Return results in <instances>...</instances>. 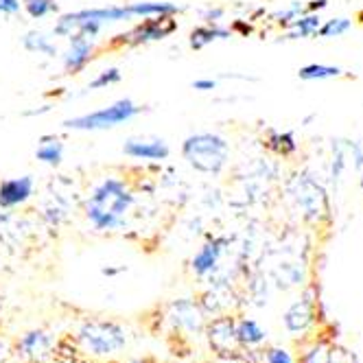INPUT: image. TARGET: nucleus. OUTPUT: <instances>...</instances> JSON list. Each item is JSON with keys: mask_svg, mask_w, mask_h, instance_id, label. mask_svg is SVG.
I'll use <instances>...</instances> for the list:
<instances>
[{"mask_svg": "<svg viewBox=\"0 0 363 363\" xmlns=\"http://www.w3.org/2000/svg\"><path fill=\"white\" fill-rule=\"evenodd\" d=\"M326 7H328V0H311L306 5V13H320Z\"/></svg>", "mask_w": 363, "mask_h": 363, "instance_id": "32", "label": "nucleus"}, {"mask_svg": "<svg viewBox=\"0 0 363 363\" xmlns=\"http://www.w3.org/2000/svg\"><path fill=\"white\" fill-rule=\"evenodd\" d=\"M191 86H193V90L208 92V90H215V88H217V82H215V79H195Z\"/></svg>", "mask_w": 363, "mask_h": 363, "instance_id": "31", "label": "nucleus"}, {"mask_svg": "<svg viewBox=\"0 0 363 363\" xmlns=\"http://www.w3.org/2000/svg\"><path fill=\"white\" fill-rule=\"evenodd\" d=\"M330 344L326 342H315L313 346H308L302 357H300V363H328L330 359Z\"/></svg>", "mask_w": 363, "mask_h": 363, "instance_id": "23", "label": "nucleus"}, {"mask_svg": "<svg viewBox=\"0 0 363 363\" xmlns=\"http://www.w3.org/2000/svg\"><path fill=\"white\" fill-rule=\"evenodd\" d=\"M315 320V302L311 298V291H306L300 300H296L287 313H284V328L289 333H304Z\"/></svg>", "mask_w": 363, "mask_h": 363, "instance_id": "9", "label": "nucleus"}, {"mask_svg": "<svg viewBox=\"0 0 363 363\" xmlns=\"http://www.w3.org/2000/svg\"><path fill=\"white\" fill-rule=\"evenodd\" d=\"M16 352L22 359L42 361L50 357V352H55V340H53V335H48L46 330H29L18 340Z\"/></svg>", "mask_w": 363, "mask_h": 363, "instance_id": "8", "label": "nucleus"}, {"mask_svg": "<svg viewBox=\"0 0 363 363\" xmlns=\"http://www.w3.org/2000/svg\"><path fill=\"white\" fill-rule=\"evenodd\" d=\"M175 29H177V22L173 20V16H151V18H145L138 27H134L129 33H123L118 38L129 46H140L147 42L164 40Z\"/></svg>", "mask_w": 363, "mask_h": 363, "instance_id": "5", "label": "nucleus"}, {"mask_svg": "<svg viewBox=\"0 0 363 363\" xmlns=\"http://www.w3.org/2000/svg\"><path fill=\"white\" fill-rule=\"evenodd\" d=\"M352 27V20L348 18H333V20H326L324 24H320L318 29V35L320 38H342L350 31Z\"/></svg>", "mask_w": 363, "mask_h": 363, "instance_id": "21", "label": "nucleus"}, {"mask_svg": "<svg viewBox=\"0 0 363 363\" xmlns=\"http://www.w3.org/2000/svg\"><path fill=\"white\" fill-rule=\"evenodd\" d=\"M182 155H184V160L195 171L206 173V175H219L223 167L228 164L230 145L225 138L217 134L201 132L184 140V145H182Z\"/></svg>", "mask_w": 363, "mask_h": 363, "instance_id": "2", "label": "nucleus"}, {"mask_svg": "<svg viewBox=\"0 0 363 363\" xmlns=\"http://www.w3.org/2000/svg\"><path fill=\"white\" fill-rule=\"evenodd\" d=\"M203 335H206L208 346L215 354L241 348L239 340H237V320L232 315H225V313L215 315L208 324L203 326Z\"/></svg>", "mask_w": 363, "mask_h": 363, "instance_id": "6", "label": "nucleus"}, {"mask_svg": "<svg viewBox=\"0 0 363 363\" xmlns=\"http://www.w3.org/2000/svg\"><path fill=\"white\" fill-rule=\"evenodd\" d=\"M22 7L33 20H42V18L57 11L55 0H22Z\"/></svg>", "mask_w": 363, "mask_h": 363, "instance_id": "22", "label": "nucleus"}, {"mask_svg": "<svg viewBox=\"0 0 363 363\" xmlns=\"http://www.w3.org/2000/svg\"><path fill=\"white\" fill-rule=\"evenodd\" d=\"M237 340L241 348H254V346H261L267 340V330L261 328L256 320L250 318H241L237 320Z\"/></svg>", "mask_w": 363, "mask_h": 363, "instance_id": "14", "label": "nucleus"}, {"mask_svg": "<svg viewBox=\"0 0 363 363\" xmlns=\"http://www.w3.org/2000/svg\"><path fill=\"white\" fill-rule=\"evenodd\" d=\"M322 24V18L320 13H302L300 18L291 20L287 24V38L284 40H300V38H311V35H318V29Z\"/></svg>", "mask_w": 363, "mask_h": 363, "instance_id": "15", "label": "nucleus"}, {"mask_svg": "<svg viewBox=\"0 0 363 363\" xmlns=\"http://www.w3.org/2000/svg\"><path fill=\"white\" fill-rule=\"evenodd\" d=\"M123 79V74L118 68H108V70H103L99 72L94 79L88 84V90H103V88H110L114 84H118Z\"/></svg>", "mask_w": 363, "mask_h": 363, "instance_id": "24", "label": "nucleus"}, {"mask_svg": "<svg viewBox=\"0 0 363 363\" xmlns=\"http://www.w3.org/2000/svg\"><path fill=\"white\" fill-rule=\"evenodd\" d=\"M123 153L134 160H167L171 149L164 140H143V138H129L123 145Z\"/></svg>", "mask_w": 363, "mask_h": 363, "instance_id": "11", "label": "nucleus"}, {"mask_svg": "<svg viewBox=\"0 0 363 363\" xmlns=\"http://www.w3.org/2000/svg\"><path fill=\"white\" fill-rule=\"evenodd\" d=\"M20 0H0V13H7V16H13L20 11Z\"/></svg>", "mask_w": 363, "mask_h": 363, "instance_id": "29", "label": "nucleus"}, {"mask_svg": "<svg viewBox=\"0 0 363 363\" xmlns=\"http://www.w3.org/2000/svg\"><path fill=\"white\" fill-rule=\"evenodd\" d=\"M22 46L27 48L29 53H38V55H46V57H55L57 55V46L40 31H29L27 35L22 38Z\"/></svg>", "mask_w": 363, "mask_h": 363, "instance_id": "19", "label": "nucleus"}, {"mask_svg": "<svg viewBox=\"0 0 363 363\" xmlns=\"http://www.w3.org/2000/svg\"><path fill=\"white\" fill-rule=\"evenodd\" d=\"M167 318H169V324L173 326V330L186 333V335H199V333H203V326H206L201 306L189 298L175 300L169 306Z\"/></svg>", "mask_w": 363, "mask_h": 363, "instance_id": "7", "label": "nucleus"}, {"mask_svg": "<svg viewBox=\"0 0 363 363\" xmlns=\"http://www.w3.org/2000/svg\"><path fill=\"white\" fill-rule=\"evenodd\" d=\"M213 363H254V361H252V357L247 352H243L241 348H237V350H230V352L215 354Z\"/></svg>", "mask_w": 363, "mask_h": 363, "instance_id": "26", "label": "nucleus"}, {"mask_svg": "<svg viewBox=\"0 0 363 363\" xmlns=\"http://www.w3.org/2000/svg\"><path fill=\"white\" fill-rule=\"evenodd\" d=\"M134 195L121 179L108 177L94 189L86 203V215L96 230H116L123 225L125 213L132 208Z\"/></svg>", "mask_w": 363, "mask_h": 363, "instance_id": "1", "label": "nucleus"}, {"mask_svg": "<svg viewBox=\"0 0 363 363\" xmlns=\"http://www.w3.org/2000/svg\"><path fill=\"white\" fill-rule=\"evenodd\" d=\"M232 29L239 31L241 35H250V33H252V27H250V24H245L243 20H237L235 24H232Z\"/></svg>", "mask_w": 363, "mask_h": 363, "instance_id": "34", "label": "nucleus"}, {"mask_svg": "<svg viewBox=\"0 0 363 363\" xmlns=\"http://www.w3.org/2000/svg\"><path fill=\"white\" fill-rule=\"evenodd\" d=\"M265 359H267V363H294L291 354L284 348H269L265 352Z\"/></svg>", "mask_w": 363, "mask_h": 363, "instance_id": "28", "label": "nucleus"}, {"mask_svg": "<svg viewBox=\"0 0 363 363\" xmlns=\"http://www.w3.org/2000/svg\"><path fill=\"white\" fill-rule=\"evenodd\" d=\"M232 35L230 29H221L219 24H203V27H197L191 31V48L193 50H201L203 46H208L215 40H228Z\"/></svg>", "mask_w": 363, "mask_h": 363, "instance_id": "17", "label": "nucleus"}, {"mask_svg": "<svg viewBox=\"0 0 363 363\" xmlns=\"http://www.w3.org/2000/svg\"><path fill=\"white\" fill-rule=\"evenodd\" d=\"M129 363H145V361H129Z\"/></svg>", "mask_w": 363, "mask_h": 363, "instance_id": "38", "label": "nucleus"}, {"mask_svg": "<svg viewBox=\"0 0 363 363\" xmlns=\"http://www.w3.org/2000/svg\"><path fill=\"white\" fill-rule=\"evenodd\" d=\"M92 53H94L92 40L84 38L82 33H72L70 35V46L64 53V68H66V72H70V74L82 72L88 66V62L92 60Z\"/></svg>", "mask_w": 363, "mask_h": 363, "instance_id": "10", "label": "nucleus"}, {"mask_svg": "<svg viewBox=\"0 0 363 363\" xmlns=\"http://www.w3.org/2000/svg\"><path fill=\"white\" fill-rule=\"evenodd\" d=\"M13 354V348L5 342V340H0V363H7Z\"/></svg>", "mask_w": 363, "mask_h": 363, "instance_id": "33", "label": "nucleus"}, {"mask_svg": "<svg viewBox=\"0 0 363 363\" xmlns=\"http://www.w3.org/2000/svg\"><path fill=\"white\" fill-rule=\"evenodd\" d=\"M143 112L132 99H118L116 103L108 108H101L90 114H82L74 118H66L64 127L66 129H77V132H101V129H112L123 123H129Z\"/></svg>", "mask_w": 363, "mask_h": 363, "instance_id": "4", "label": "nucleus"}, {"mask_svg": "<svg viewBox=\"0 0 363 363\" xmlns=\"http://www.w3.org/2000/svg\"><path fill=\"white\" fill-rule=\"evenodd\" d=\"M265 143L276 155H282V158H289V155H294L298 151L294 132H276V129H269Z\"/></svg>", "mask_w": 363, "mask_h": 363, "instance_id": "18", "label": "nucleus"}, {"mask_svg": "<svg viewBox=\"0 0 363 363\" xmlns=\"http://www.w3.org/2000/svg\"><path fill=\"white\" fill-rule=\"evenodd\" d=\"M50 110V106H44L42 110H29V112H24V116H38V114H44V112H48Z\"/></svg>", "mask_w": 363, "mask_h": 363, "instance_id": "35", "label": "nucleus"}, {"mask_svg": "<svg viewBox=\"0 0 363 363\" xmlns=\"http://www.w3.org/2000/svg\"><path fill=\"white\" fill-rule=\"evenodd\" d=\"M302 13H306V5H304V3H300V0H296V3H291L289 7H284V9L276 11L272 18H274L278 24H282V27H287V24H289L291 20L300 18Z\"/></svg>", "mask_w": 363, "mask_h": 363, "instance_id": "25", "label": "nucleus"}, {"mask_svg": "<svg viewBox=\"0 0 363 363\" xmlns=\"http://www.w3.org/2000/svg\"><path fill=\"white\" fill-rule=\"evenodd\" d=\"M33 193V177L22 175L0 182V208H13L24 203Z\"/></svg>", "mask_w": 363, "mask_h": 363, "instance_id": "12", "label": "nucleus"}, {"mask_svg": "<svg viewBox=\"0 0 363 363\" xmlns=\"http://www.w3.org/2000/svg\"><path fill=\"white\" fill-rule=\"evenodd\" d=\"M201 16H203L206 24H217V22L223 18V9H221V7H215V9H206Z\"/></svg>", "mask_w": 363, "mask_h": 363, "instance_id": "30", "label": "nucleus"}, {"mask_svg": "<svg viewBox=\"0 0 363 363\" xmlns=\"http://www.w3.org/2000/svg\"><path fill=\"white\" fill-rule=\"evenodd\" d=\"M357 20H359V22H363V9H361V11L357 13Z\"/></svg>", "mask_w": 363, "mask_h": 363, "instance_id": "36", "label": "nucleus"}, {"mask_svg": "<svg viewBox=\"0 0 363 363\" xmlns=\"http://www.w3.org/2000/svg\"><path fill=\"white\" fill-rule=\"evenodd\" d=\"M77 344L90 357H114L127 346V330L112 320H88L77 333Z\"/></svg>", "mask_w": 363, "mask_h": 363, "instance_id": "3", "label": "nucleus"}, {"mask_svg": "<svg viewBox=\"0 0 363 363\" xmlns=\"http://www.w3.org/2000/svg\"><path fill=\"white\" fill-rule=\"evenodd\" d=\"M35 158L42 160L44 164L57 167L62 162V158H64V143L57 136H42L38 140Z\"/></svg>", "mask_w": 363, "mask_h": 363, "instance_id": "16", "label": "nucleus"}, {"mask_svg": "<svg viewBox=\"0 0 363 363\" xmlns=\"http://www.w3.org/2000/svg\"><path fill=\"white\" fill-rule=\"evenodd\" d=\"M342 68L340 66H326V64H306L298 70V77L302 82H320V79H333L340 77Z\"/></svg>", "mask_w": 363, "mask_h": 363, "instance_id": "20", "label": "nucleus"}, {"mask_svg": "<svg viewBox=\"0 0 363 363\" xmlns=\"http://www.w3.org/2000/svg\"><path fill=\"white\" fill-rule=\"evenodd\" d=\"M328 363H359V359H357L350 350L335 346V348H330V359H328Z\"/></svg>", "mask_w": 363, "mask_h": 363, "instance_id": "27", "label": "nucleus"}, {"mask_svg": "<svg viewBox=\"0 0 363 363\" xmlns=\"http://www.w3.org/2000/svg\"><path fill=\"white\" fill-rule=\"evenodd\" d=\"M0 308H3V296H0Z\"/></svg>", "mask_w": 363, "mask_h": 363, "instance_id": "37", "label": "nucleus"}, {"mask_svg": "<svg viewBox=\"0 0 363 363\" xmlns=\"http://www.w3.org/2000/svg\"><path fill=\"white\" fill-rule=\"evenodd\" d=\"M223 245H225V239H211L208 243H203L199 247V252L193 256L191 261V267L193 272L203 278V276H211L213 272H217L219 267V258L223 254Z\"/></svg>", "mask_w": 363, "mask_h": 363, "instance_id": "13", "label": "nucleus"}]
</instances>
